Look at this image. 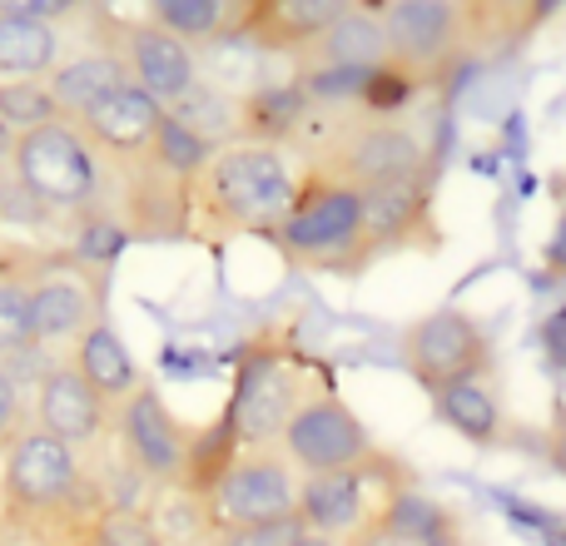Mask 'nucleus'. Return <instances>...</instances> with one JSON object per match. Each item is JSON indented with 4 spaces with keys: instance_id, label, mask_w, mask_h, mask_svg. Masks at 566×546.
<instances>
[{
    "instance_id": "nucleus-1",
    "label": "nucleus",
    "mask_w": 566,
    "mask_h": 546,
    "mask_svg": "<svg viewBox=\"0 0 566 546\" xmlns=\"http://www.w3.org/2000/svg\"><path fill=\"white\" fill-rule=\"evenodd\" d=\"M109 492L85 458L25 428L0 458V537L20 546H85Z\"/></svg>"
},
{
    "instance_id": "nucleus-2",
    "label": "nucleus",
    "mask_w": 566,
    "mask_h": 546,
    "mask_svg": "<svg viewBox=\"0 0 566 546\" xmlns=\"http://www.w3.org/2000/svg\"><path fill=\"white\" fill-rule=\"evenodd\" d=\"M298 189V165L274 145H229L189 185V234L224 239H274Z\"/></svg>"
},
{
    "instance_id": "nucleus-3",
    "label": "nucleus",
    "mask_w": 566,
    "mask_h": 546,
    "mask_svg": "<svg viewBox=\"0 0 566 546\" xmlns=\"http://www.w3.org/2000/svg\"><path fill=\"white\" fill-rule=\"evenodd\" d=\"M274 249L283 264L328 273V279H358L368 264H378L363 219V189L343 185L338 175L318 165H298V189L283 214Z\"/></svg>"
},
{
    "instance_id": "nucleus-4",
    "label": "nucleus",
    "mask_w": 566,
    "mask_h": 546,
    "mask_svg": "<svg viewBox=\"0 0 566 546\" xmlns=\"http://www.w3.org/2000/svg\"><path fill=\"white\" fill-rule=\"evenodd\" d=\"M6 175L45 214V224L75 229L95 214H109L115 179H109L105 155L80 135L75 119H55V125L35 129V135H20L15 149H10Z\"/></svg>"
},
{
    "instance_id": "nucleus-5",
    "label": "nucleus",
    "mask_w": 566,
    "mask_h": 546,
    "mask_svg": "<svg viewBox=\"0 0 566 546\" xmlns=\"http://www.w3.org/2000/svg\"><path fill=\"white\" fill-rule=\"evenodd\" d=\"M328 125L318 129L308 159L328 175H338L353 189H373V185H392V179H412V175H432V155L428 139L402 119H382V115H363V109H328Z\"/></svg>"
},
{
    "instance_id": "nucleus-6",
    "label": "nucleus",
    "mask_w": 566,
    "mask_h": 546,
    "mask_svg": "<svg viewBox=\"0 0 566 546\" xmlns=\"http://www.w3.org/2000/svg\"><path fill=\"white\" fill-rule=\"evenodd\" d=\"M402 368L422 392H442L458 382H488L497 372V348L492 333L472 318L468 308H432L418 323L402 328Z\"/></svg>"
},
{
    "instance_id": "nucleus-7",
    "label": "nucleus",
    "mask_w": 566,
    "mask_h": 546,
    "mask_svg": "<svg viewBox=\"0 0 566 546\" xmlns=\"http://www.w3.org/2000/svg\"><path fill=\"white\" fill-rule=\"evenodd\" d=\"M398 492H408V472L388 452L358 462L343 472H318L298 482V522L303 532H318L328 542H348L358 527H368Z\"/></svg>"
},
{
    "instance_id": "nucleus-8",
    "label": "nucleus",
    "mask_w": 566,
    "mask_h": 546,
    "mask_svg": "<svg viewBox=\"0 0 566 546\" xmlns=\"http://www.w3.org/2000/svg\"><path fill=\"white\" fill-rule=\"evenodd\" d=\"M298 472L283 458L279 442L264 448H239V458L229 462L224 482L209 492V527L234 532V527H254V522H274L298 512Z\"/></svg>"
},
{
    "instance_id": "nucleus-9",
    "label": "nucleus",
    "mask_w": 566,
    "mask_h": 546,
    "mask_svg": "<svg viewBox=\"0 0 566 546\" xmlns=\"http://www.w3.org/2000/svg\"><path fill=\"white\" fill-rule=\"evenodd\" d=\"M308 398H313L308 372H303V363H293V353L254 348L239 363V382H234V398H229L224 418L244 448H264V442L283 438L289 418Z\"/></svg>"
},
{
    "instance_id": "nucleus-10",
    "label": "nucleus",
    "mask_w": 566,
    "mask_h": 546,
    "mask_svg": "<svg viewBox=\"0 0 566 546\" xmlns=\"http://www.w3.org/2000/svg\"><path fill=\"white\" fill-rule=\"evenodd\" d=\"M279 448H283V458L293 462L298 477L358 468V462H368L382 452L378 442H373L368 422H363L338 392H313V398L289 418Z\"/></svg>"
},
{
    "instance_id": "nucleus-11",
    "label": "nucleus",
    "mask_w": 566,
    "mask_h": 546,
    "mask_svg": "<svg viewBox=\"0 0 566 546\" xmlns=\"http://www.w3.org/2000/svg\"><path fill=\"white\" fill-rule=\"evenodd\" d=\"M189 438L195 428L169 412V402L159 398L155 382H139L129 398L115 402V442L119 458L135 477H145L149 487H179L189 458Z\"/></svg>"
},
{
    "instance_id": "nucleus-12",
    "label": "nucleus",
    "mask_w": 566,
    "mask_h": 546,
    "mask_svg": "<svg viewBox=\"0 0 566 546\" xmlns=\"http://www.w3.org/2000/svg\"><path fill=\"white\" fill-rule=\"evenodd\" d=\"M99 318H105V273H90L85 264H75L70 249H55L50 269L40 273L35 293H30L35 353L75 348Z\"/></svg>"
},
{
    "instance_id": "nucleus-13",
    "label": "nucleus",
    "mask_w": 566,
    "mask_h": 546,
    "mask_svg": "<svg viewBox=\"0 0 566 546\" xmlns=\"http://www.w3.org/2000/svg\"><path fill=\"white\" fill-rule=\"evenodd\" d=\"M99 30L115 40L119 60H125L129 80L145 90L149 99H159L165 109H175L189 90L199 85V60L185 40L165 35L159 25H149L145 15H115V10H95Z\"/></svg>"
},
{
    "instance_id": "nucleus-14",
    "label": "nucleus",
    "mask_w": 566,
    "mask_h": 546,
    "mask_svg": "<svg viewBox=\"0 0 566 546\" xmlns=\"http://www.w3.org/2000/svg\"><path fill=\"white\" fill-rule=\"evenodd\" d=\"M30 428H40L45 438H55L60 448L85 458V452H95L99 442L115 432V408L60 358L35 378V392H30Z\"/></svg>"
},
{
    "instance_id": "nucleus-15",
    "label": "nucleus",
    "mask_w": 566,
    "mask_h": 546,
    "mask_svg": "<svg viewBox=\"0 0 566 546\" xmlns=\"http://www.w3.org/2000/svg\"><path fill=\"white\" fill-rule=\"evenodd\" d=\"M363 219H368L373 254H438L442 224H438V199H432V175L392 179V185L363 189Z\"/></svg>"
},
{
    "instance_id": "nucleus-16",
    "label": "nucleus",
    "mask_w": 566,
    "mask_h": 546,
    "mask_svg": "<svg viewBox=\"0 0 566 546\" xmlns=\"http://www.w3.org/2000/svg\"><path fill=\"white\" fill-rule=\"evenodd\" d=\"M353 10V0H244L234 35L249 40L259 55L298 60L323 30H333Z\"/></svg>"
},
{
    "instance_id": "nucleus-17",
    "label": "nucleus",
    "mask_w": 566,
    "mask_h": 546,
    "mask_svg": "<svg viewBox=\"0 0 566 546\" xmlns=\"http://www.w3.org/2000/svg\"><path fill=\"white\" fill-rule=\"evenodd\" d=\"M75 125H80V135L105 155V165H129V159L149 155L159 125H165V105L149 99L139 85H119L115 95L90 105Z\"/></svg>"
},
{
    "instance_id": "nucleus-18",
    "label": "nucleus",
    "mask_w": 566,
    "mask_h": 546,
    "mask_svg": "<svg viewBox=\"0 0 566 546\" xmlns=\"http://www.w3.org/2000/svg\"><path fill=\"white\" fill-rule=\"evenodd\" d=\"M45 85H50V95H55V105H60L65 119H80L90 105H99L105 95H115L119 85H135L129 70H125V60H119V50H115V40L99 30L95 10H90V35L80 40L75 55H65L55 70H50Z\"/></svg>"
},
{
    "instance_id": "nucleus-19",
    "label": "nucleus",
    "mask_w": 566,
    "mask_h": 546,
    "mask_svg": "<svg viewBox=\"0 0 566 546\" xmlns=\"http://www.w3.org/2000/svg\"><path fill=\"white\" fill-rule=\"evenodd\" d=\"M55 249L30 244V239H0V368L15 372L20 358L35 353L30 338V293L40 273L50 269Z\"/></svg>"
},
{
    "instance_id": "nucleus-20",
    "label": "nucleus",
    "mask_w": 566,
    "mask_h": 546,
    "mask_svg": "<svg viewBox=\"0 0 566 546\" xmlns=\"http://www.w3.org/2000/svg\"><path fill=\"white\" fill-rule=\"evenodd\" d=\"M452 512L418 492H398L368 527H358L343 546H452Z\"/></svg>"
},
{
    "instance_id": "nucleus-21",
    "label": "nucleus",
    "mask_w": 566,
    "mask_h": 546,
    "mask_svg": "<svg viewBox=\"0 0 566 546\" xmlns=\"http://www.w3.org/2000/svg\"><path fill=\"white\" fill-rule=\"evenodd\" d=\"M65 363L90 382V388L99 392V398L109 402V408H115L119 398H129V392L145 382V372H139V363H135V353H129V343L119 338V328H115L109 318H99L95 328H90L85 338L70 348Z\"/></svg>"
},
{
    "instance_id": "nucleus-22",
    "label": "nucleus",
    "mask_w": 566,
    "mask_h": 546,
    "mask_svg": "<svg viewBox=\"0 0 566 546\" xmlns=\"http://www.w3.org/2000/svg\"><path fill=\"white\" fill-rule=\"evenodd\" d=\"M65 60V30L25 20L0 0V80H50Z\"/></svg>"
},
{
    "instance_id": "nucleus-23",
    "label": "nucleus",
    "mask_w": 566,
    "mask_h": 546,
    "mask_svg": "<svg viewBox=\"0 0 566 546\" xmlns=\"http://www.w3.org/2000/svg\"><path fill=\"white\" fill-rule=\"evenodd\" d=\"M382 55H388V50H382L378 15L353 6L338 25L323 30V35L293 60V70H363V65H378Z\"/></svg>"
},
{
    "instance_id": "nucleus-24",
    "label": "nucleus",
    "mask_w": 566,
    "mask_h": 546,
    "mask_svg": "<svg viewBox=\"0 0 566 546\" xmlns=\"http://www.w3.org/2000/svg\"><path fill=\"white\" fill-rule=\"evenodd\" d=\"M432 412H438V422H448L462 442H472V448H497L502 432H507V412H502V398H497V388H492V378L432 392Z\"/></svg>"
},
{
    "instance_id": "nucleus-25",
    "label": "nucleus",
    "mask_w": 566,
    "mask_h": 546,
    "mask_svg": "<svg viewBox=\"0 0 566 546\" xmlns=\"http://www.w3.org/2000/svg\"><path fill=\"white\" fill-rule=\"evenodd\" d=\"M239 10H244V0H149L145 20L159 25L165 35L185 40L189 50H205L214 40L234 35Z\"/></svg>"
},
{
    "instance_id": "nucleus-26",
    "label": "nucleus",
    "mask_w": 566,
    "mask_h": 546,
    "mask_svg": "<svg viewBox=\"0 0 566 546\" xmlns=\"http://www.w3.org/2000/svg\"><path fill=\"white\" fill-rule=\"evenodd\" d=\"M165 115L179 119V125H185L195 139H205L209 149L239 145V95L209 85V80H199V85L189 90V95L179 99L175 109H165Z\"/></svg>"
},
{
    "instance_id": "nucleus-27",
    "label": "nucleus",
    "mask_w": 566,
    "mask_h": 546,
    "mask_svg": "<svg viewBox=\"0 0 566 546\" xmlns=\"http://www.w3.org/2000/svg\"><path fill=\"white\" fill-rule=\"evenodd\" d=\"M239 432L229 428V418H214L209 428H195V438H189V458H185V477H179V492H189V497L209 502V492L224 482L229 462L239 458Z\"/></svg>"
},
{
    "instance_id": "nucleus-28",
    "label": "nucleus",
    "mask_w": 566,
    "mask_h": 546,
    "mask_svg": "<svg viewBox=\"0 0 566 546\" xmlns=\"http://www.w3.org/2000/svg\"><path fill=\"white\" fill-rule=\"evenodd\" d=\"M55 119H65V115H60L45 80H0V125L15 139L35 135V129L55 125Z\"/></svg>"
},
{
    "instance_id": "nucleus-29",
    "label": "nucleus",
    "mask_w": 566,
    "mask_h": 546,
    "mask_svg": "<svg viewBox=\"0 0 566 546\" xmlns=\"http://www.w3.org/2000/svg\"><path fill=\"white\" fill-rule=\"evenodd\" d=\"M85 546H169V542L159 537L149 507H135V502H109V507L99 512V522H95V532H90Z\"/></svg>"
},
{
    "instance_id": "nucleus-30",
    "label": "nucleus",
    "mask_w": 566,
    "mask_h": 546,
    "mask_svg": "<svg viewBox=\"0 0 566 546\" xmlns=\"http://www.w3.org/2000/svg\"><path fill=\"white\" fill-rule=\"evenodd\" d=\"M25 428H30V398H25V388H20V372L0 368V458H6V448Z\"/></svg>"
},
{
    "instance_id": "nucleus-31",
    "label": "nucleus",
    "mask_w": 566,
    "mask_h": 546,
    "mask_svg": "<svg viewBox=\"0 0 566 546\" xmlns=\"http://www.w3.org/2000/svg\"><path fill=\"white\" fill-rule=\"evenodd\" d=\"M303 537L298 512L293 517H274V522H254V527H234L219 532V546H293Z\"/></svg>"
},
{
    "instance_id": "nucleus-32",
    "label": "nucleus",
    "mask_w": 566,
    "mask_h": 546,
    "mask_svg": "<svg viewBox=\"0 0 566 546\" xmlns=\"http://www.w3.org/2000/svg\"><path fill=\"white\" fill-rule=\"evenodd\" d=\"M10 149H15V135L0 125V175H6V165H10Z\"/></svg>"
},
{
    "instance_id": "nucleus-33",
    "label": "nucleus",
    "mask_w": 566,
    "mask_h": 546,
    "mask_svg": "<svg viewBox=\"0 0 566 546\" xmlns=\"http://www.w3.org/2000/svg\"><path fill=\"white\" fill-rule=\"evenodd\" d=\"M552 199H557L562 214H566V169H562V175H552Z\"/></svg>"
},
{
    "instance_id": "nucleus-34",
    "label": "nucleus",
    "mask_w": 566,
    "mask_h": 546,
    "mask_svg": "<svg viewBox=\"0 0 566 546\" xmlns=\"http://www.w3.org/2000/svg\"><path fill=\"white\" fill-rule=\"evenodd\" d=\"M293 546H338V542H328V537H318V532H303V537H298V542H293Z\"/></svg>"
},
{
    "instance_id": "nucleus-35",
    "label": "nucleus",
    "mask_w": 566,
    "mask_h": 546,
    "mask_svg": "<svg viewBox=\"0 0 566 546\" xmlns=\"http://www.w3.org/2000/svg\"><path fill=\"white\" fill-rule=\"evenodd\" d=\"M189 546H219V537H199V542H189Z\"/></svg>"
},
{
    "instance_id": "nucleus-36",
    "label": "nucleus",
    "mask_w": 566,
    "mask_h": 546,
    "mask_svg": "<svg viewBox=\"0 0 566 546\" xmlns=\"http://www.w3.org/2000/svg\"><path fill=\"white\" fill-rule=\"evenodd\" d=\"M0 546H20V542H6V537H0Z\"/></svg>"
}]
</instances>
